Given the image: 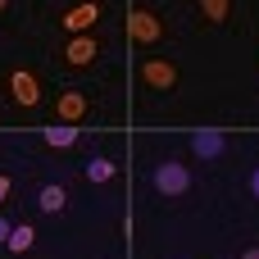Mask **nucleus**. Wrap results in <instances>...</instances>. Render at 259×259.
I'll return each instance as SVG.
<instances>
[{
	"instance_id": "nucleus-1",
	"label": "nucleus",
	"mask_w": 259,
	"mask_h": 259,
	"mask_svg": "<svg viewBox=\"0 0 259 259\" xmlns=\"http://www.w3.org/2000/svg\"><path fill=\"white\" fill-rule=\"evenodd\" d=\"M178 64L173 59H164V55H150V59H141V87L146 91H159V96H168L173 87H178Z\"/></svg>"
},
{
	"instance_id": "nucleus-2",
	"label": "nucleus",
	"mask_w": 259,
	"mask_h": 259,
	"mask_svg": "<svg viewBox=\"0 0 259 259\" xmlns=\"http://www.w3.org/2000/svg\"><path fill=\"white\" fill-rule=\"evenodd\" d=\"M127 32H132V41H137V46H159V41H164V23H159V14H155V9H132Z\"/></svg>"
},
{
	"instance_id": "nucleus-3",
	"label": "nucleus",
	"mask_w": 259,
	"mask_h": 259,
	"mask_svg": "<svg viewBox=\"0 0 259 259\" xmlns=\"http://www.w3.org/2000/svg\"><path fill=\"white\" fill-rule=\"evenodd\" d=\"M155 191H159V196H187V191H191V168H182L178 159L159 164V168H155Z\"/></svg>"
},
{
	"instance_id": "nucleus-4",
	"label": "nucleus",
	"mask_w": 259,
	"mask_h": 259,
	"mask_svg": "<svg viewBox=\"0 0 259 259\" xmlns=\"http://www.w3.org/2000/svg\"><path fill=\"white\" fill-rule=\"evenodd\" d=\"M9 100H14V105H23V109L41 105V82H36V73L14 68V73H9Z\"/></svg>"
},
{
	"instance_id": "nucleus-5",
	"label": "nucleus",
	"mask_w": 259,
	"mask_h": 259,
	"mask_svg": "<svg viewBox=\"0 0 259 259\" xmlns=\"http://www.w3.org/2000/svg\"><path fill=\"white\" fill-rule=\"evenodd\" d=\"M59 59H64L68 68H91V64L100 59V41H96V36H73V41L59 50Z\"/></svg>"
},
{
	"instance_id": "nucleus-6",
	"label": "nucleus",
	"mask_w": 259,
	"mask_h": 259,
	"mask_svg": "<svg viewBox=\"0 0 259 259\" xmlns=\"http://www.w3.org/2000/svg\"><path fill=\"white\" fill-rule=\"evenodd\" d=\"M96 23H100V5H96V0H87V5H73V9L59 18V27H64V32H73V36H87Z\"/></svg>"
},
{
	"instance_id": "nucleus-7",
	"label": "nucleus",
	"mask_w": 259,
	"mask_h": 259,
	"mask_svg": "<svg viewBox=\"0 0 259 259\" xmlns=\"http://www.w3.org/2000/svg\"><path fill=\"white\" fill-rule=\"evenodd\" d=\"M87 109H91V96L87 91H59L55 96V123H77Z\"/></svg>"
},
{
	"instance_id": "nucleus-8",
	"label": "nucleus",
	"mask_w": 259,
	"mask_h": 259,
	"mask_svg": "<svg viewBox=\"0 0 259 259\" xmlns=\"http://www.w3.org/2000/svg\"><path fill=\"white\" fill-rule=\"evenodd\" d=\"M191 150H196L200 159H219V155L228 150V137H223L219 127H200V132H191Z\"/></svg>"
},
{
	"instance_id": "nucleus-9",
	"label": "nucleus",
	"mask_w": 259,
	"mask_h": 259,
	"mask_svg": "<svg viewBox=\"0 0 259 259\" xmlns=\"http://www.w3.org/2000/svg\"><path fill=\"white\" fill-rule=\"evenodd\" d=\"M64 205H68V191H64L59 182H46V187L36 191V209H41V214H64Z\"/></svg>"
},
{
	"instance_id": "nucleus-10",
	"label": "nucleus",
	"mask_w": 259,
	"mask_h": 259,
	"mask_svg": "<svg viewBox=\"0 0 259 259\" xmlns=\"http://www.w3.org/2000/svg\"><path fill=\"white\" fill-rule=\"evenodd\" d=\"M82 173H87V182H114V173H118V164H114L109 155H91V159L82 164Z\"/></svg>"
},
{
	"instance_id": "nucleus-11",
	"label": "nucleus",
	"mask_w": 259,
	"mask_h": 259,
	"mask_svg": "<svg viewBox=\"0 0 259 259\" xmlns=\"http://www.w3.org/2000/svg\"><path fill=\"white\" fill-rule=\"evenodd\" d=\"M32 246H36V228H32V223H14V232H9V241H5V250L27 255Z\"/></svg>"
},
{
	"instance_id": "nucleus-12",
	"label": "nucleus",
	"mask_w": 259,
	"mask_h": 259,
	"mask_svg": "<svg viewBox=\"0 0 259 259\" xmlns=\"http://www.w3.org/2000/svg\"><path fill=\"white\" fill-rule=\"evenodd\" d=\"M41 137H46V146H50V150H68V146H77L73 123H55V127H46Z\"/></svg>"
},
{
	"instance_id": "nucleus-13",
	"label": "nucleus",
	"mask_w": 259,
	"mask_h": 259,
	"mask_svg": "<svg viewBox=\"0 0 259 259\" xmlns=\"http://www.w3.org/2000/svg\"><path fill=\"white\" fill-rule=\"evenodd\" d=\"M232 14V0H200V18L205 23H228Z\"/></svg>"
},
{
	"instance_id": "nucleus-14",
	"label": "nucleus",
	"mask_w": 259,
	"mask_h": 259,
	"mask_svg": "<svg viewBox=\"0 0 259 259\" xmlns=\"http://www.w3.org/2000/svg\"><path fill=\"white\" fill-rule=\"evenodd\" d=\"M9 191H14V178H9V173H0V205L9 200Z\"/></svg>"
},
{
	"instance_id": "nucleus-15",
	"label": "nucleus",
	"mask_w": 259,
	"mask_h": 259,
	"mask_svg": "<svg viewBox=\"0 0 259 259\" xmlns=\"http://www.w3.org/2000/svg\"><path fill=\"white\" fill-rule=\"evenodd\" d=\"M246 187H250V196H255V200H259V164H255V168H250V182H246Z\"/></svg>"
},
{
	"instance_id": "nucleus-16",
	"label": "nucleus",
	"mask_w": 259,
	"mask_h": 259,
	"mask_svg": "<svg viewBox=\"0 0 259 259\" xmlns=\"http://www.w3.org/2000/svg\"><path fill=\"white\" fill-rule=\"evenodd\" d=\"M9 232H14V223H9V219H0V246L9 241Z\"/></svg>"
},
{
	"instance_id": "nucleus-17",
	"label": "nucleus",
	"mask_w": 259,
	"mask_h": 259,
	"mask_svg": "<svg viewBox=\"0 0 259 259\" xmlns=\"http://www.w3.org/2000/svg\"><path fill=\"white\" fill-rule=\"evenodd\" d=\"M241 259H259V246H246V250H241Z\"/></svg>"
},
{
	"instance_id": "nucleus-18",
	"label": "nucleus",
	"mask_w": 259,
	"mask_h": 259,
	"mask_svg": "<svg viewBox=\"0 0 259 259\" xmlns=\"http://www.w3.org/2000/svg\"><path fill=\"white\" fill-rule=\"evenodd\" d=\"M5 9H9V0H0V14H5Z\"/></svg>"
}]
</instances>
